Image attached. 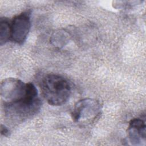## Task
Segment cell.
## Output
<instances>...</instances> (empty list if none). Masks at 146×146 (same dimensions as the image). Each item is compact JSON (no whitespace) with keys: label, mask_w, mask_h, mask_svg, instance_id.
Wrapping results in <instances>:
<instances>
[{"label":"cell","mask_w":146,"mask_h":146,"mask_svg":"<svg viewBox=\"0 0 146 146\" xmlns=\"http://www.w3.org/2000/svg\"><path fill=\"white\" fill-rule=\"evenodd\" d=\"M42 95L51 106H59L66 104L71 94V86L64 77L56 74H48L42 80Z\"/></svg>","instance_id":"obj_1"},{"label":"cell","mask_w":146,"mask_h":146,"mask_svg":"<svg viewBox=\"0 0 146 146\" xmlns=\"http://www.w3.org/2000/svg\"><path fill=\"white\" fill-rule=\"evenodd\" d=\"M40 105L36 87L33 83H28L25 96L15 103L4 105V111L9 119L23 120L36 113Z\"/></svg>","instance_id":"obj_2"},{"label":"cell","mask_w":146,"mask_h":146,"mask_svg":"<svg viewBox=\"0 0 146 146\" xmlns=\"http://www.w3.org/2000/svg\"><path fill=\"white\" fill-rule=\"evenodd\" d=\"M27 83L20 79L9 78L3 79L1 83V96L5 101L4 105L15 103L26 95Z\"/></svg>","instance_id":"obj_3"},{"label":"cell","mask_w":146,"mask_h":146,"mask_svg":"<svg viewBox=\"0 0 146 146\" xmlns=\"http://www.w3.org/2000/svg\"><path fill=\"white\" fill-rule=\"evenodd\" d=\"M100 103L93 99H83L78 101L75 105L71 113L73 120L79 122L81 120L94 119L100 113Z\"/></svg>","instance_id":"obj_4"},{"label":"cell","mask_w":146,"mask_h":146,"mask_svg":"<svg viewBox=\"0 0 146 146\" xmlns=\"http://www.w3.org/2000/svg\"><path fill=\"white\" fill-rule=\"evenodd\" d=\"M30 27V13L23 12L14 17L10 22V40L22 44L26 40Z\"/></svg>","instance_id":"obj_5"},{"label":"cell","mask_w":146,"mask_h":146,"mask_svg":"<svg viewBox=\"0 0 146 146\" xmlns=\"http://www.w3.org/2000/svg\"><path fill=\"white\" fill-rule=\"evenodd\" d=\"M128 136L130 142L134 145H138L142 140L145 139V123L140 118H134L129 122Z\"/></svg>","instance_id":"obj_6"},{"label":"cell","mask_w":146,"mask_h":146,"mask_svg":"<svg viewBox=\"0 0 146 146\" xmlns=\"http://www.w3.org/2000/svg\"><path fill=\"white\" fill-rule=\"evenodd\" d=\"M10 22L6 18L0 19V44L2 46L10 40Z\"/></svg>","instance_id":"obj_7"},{"label":"cell","mask_w":146,"mask_h":146,"mask_svg":"<svg viewBox=\"0 0 146 146\" xmlns=\"http://www.w3.org/2000/svg\"><path fill=\"white\" fill-rule=\"evenodd\" d=\"M70 39L69 34L64 30H59L53 34L51 38L52 43L59 48L64 46Z\"/></svg>","instance_id":"obj_8"},{"label":"cell","mask_w":146,"mask_h":146,"mask_svg":"<svg viewBox=\"0 0 146 146\" xmlns=\"http://www.w3.org/2000/svg\"><path fill=\"white\" fill-rule=\"evenodd\" d=\"M1 135L6 137L9 136V130L5 127V125L3 124H1Z\"/></svg>","instance_id":"obj_9"}]
</instances>
